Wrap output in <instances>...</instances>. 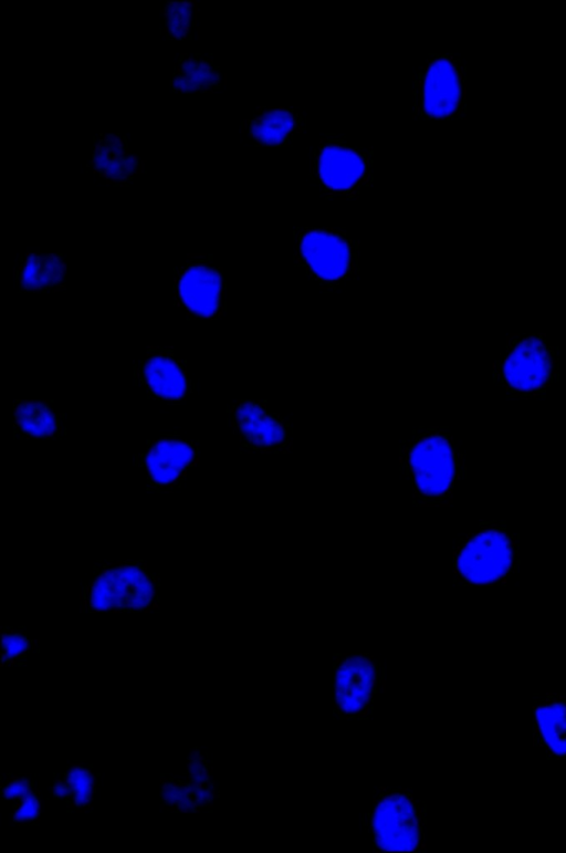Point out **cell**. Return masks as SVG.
<instances>
[{"label": "cell", "instance_id": "cell-1", "mask_svg": "<svg viewBox=\"0 0 566 853\" xmlns=\"http://www.w3.org/2000/svg\"><path fill=\"white\" fill-rule=\"evenodd\" d=\"M399 466L410 479L412 503L419 508L449 507L465 476L463 455L444 426L415 429L400 444Z\"/></svg>", "mask_w": 566, "mask_h": 853}, {"label": "cell", "instance_id": "cell-2", "mask_svg": "<svg viewBox=\"0 0 566 853\" xmlns=\"http://www.w3.org/2000/svg\"><path fill=\"white\" fill-rule=\"evenodd\" d=\"M160 575L146 561H104L81 591V611L147 613L160 607Z\"/></svg>", "mask_w": 566, "mask_h": 853}, {"label": "cell", "instance_id": "cell-3", "mask_svg": "<svg viewBox=\"0 0 566 853\" xmlns=\"http://www.w3.org/2000/svg\"><path fill=\"white\" fill-rule=\"evenodd\" d=\"M557 349L545 333L524 332L506 336L505 345L492 366L494 385L507 397H545L557 382Z\"/></svg>", "mask_w": 566, "mask_h": 853}, {"label": "cell", "instance_id": "cell-4", "mask_svg": "<svg viewBox=\"0 0 566 853\" xmlns=\"http://www.w3.org/2000/svg\"><path fill=\"white\" fill-rule=\"evenodd\" d=\"M452 560L455 585L504 584L520 564L516 535L504 521H481L458 542Z\"/></svg>", "mask_w": 566, "mask_h": 853}, {"label": "cell", "instance_id": "cell-5", "mask_svg": "<svg viewBox=\"0 0 566 853\" xmlns=\"http://www.w3.org/2000/svg\"><path fill=\"white\" fill-rule=\"evenodd\" d=\"M363 822L377 853L426 850V804L411 788L375 789Z\"/></svg>", "mask_w": 566, "mask_h": 853}, {"label": "cell", "instance_id": "cell-6", "mask_svg": "<svg viewBox=\"0 0 566 853\" xmlns=\"http://www.w3.org/2000/svg\"><path fill=\"white\" fill-rule=\"evenodd\" d=\"M294 261L322 289L331 290L357 275L359 241L332 227L293 230Z\"/></svg>", "mask_w": 566, "mask_h": 853}, {"label": "cell", "instance_id": "cell-7", "mask_svg": "<svg viewBox=\"0 0 566 853\" xmlns=\"http://www.w3.org/2000/svg\"><path fill=\"white\" fill-rule=\"evenodd\" d=\"M373 148L325 134L310 159V176L328 199L357 198L373 183Z\"/></svg>", "mask_w": 566, "mask_h": 853}, {"label": "cell", "instance_id": "cell-8", "mask_svg": "<svg viewBox=\"0 0 566 853\" xmlns=\"http://www.w3.org/2000/svg\"><path fill=\"white\" fill-rule=\"evenodd\" d=\"M332 710L340 720H368L385 691V668L369 653H334Z\"/></svg>", "mask_w": 566, "mask_h": 853}, {"label": "cell", "instance_id": "cell-9", "mask_svg": "<svg viewBox=\"0 0 566 853\" xmlns=\"http://www.w3.org/2000/svg\"><path fill=\"white\" fill-rule=\"evenodd\" d=\"M467 112V75L452 53H431L413 77L415 119H458Z\"/></svg>", "mask_w": 566, "mask_h": 853}, {"label": "cell", "instance_id": "cell-10", "mask_svg": "<svg viewBox=\"0 0 566 853\" xmlns=\"http://www.w3.org/2000/svg\"><path fill=\"white\" fill-rule=\"evenodd\" d=\"M175 269L172 293L176 306L189 319L218 320L226 311L223 269L208 254H188Z\"/></svg>", "mask_w": 566, "mask_h": 853}, {"label": "cell", "instance_id": "cell-11", "mask_svg": "<svg viewBox=\"0 0 566 853\" xmlns=\"http://www.w3.org/2000/svg\"><path fill=\"white\" fill-rule=\"evenodd\" d=\"M200 462L199 441L177 434L149 439L136 455L148 492L171 493L179 489Z\"/></svg>", "mask_w": 566, "mask_h": 853}, {"label": "cell", "instance_id": "cell-12", "mask_svg": "<svg viewBox=\"0 0 566 853\" xmlns=\"http://www.w3.org/2000/svg\"><path fill=\"white\" fill-rule=\"evenodd\" d=\"M228 426L249 452L289 454L293 429L265 401L238 399L227 409Z\"/></svg>", "mask_w": 566, "mask_h": 853}, {"label": "cell", "instance_id": "cell-13", "mask_svg": "<svg viewBox=\"0 0 566 853\" xmlns=\"http://www.w3.org/2000/svg\"><path fill=\"white\" fill-rule=\"evenodd\" d=\"M133 377L147 397L157 402L179 404L191 392L187 361L170 346H148L134 363Z\"/></svg>", "mask_w": 566, "mask_h": 853}, {"label": "cell", "instance_id": "cell-14", "mask_svg": "<svg viewBox=\"0 0 566 853\" xmlns=\"http://www.w3.org/2000/svg\"><path fill=\"white\" fill-rule=\"evenodd\" d=\"M305 128V118L292 106H258L253 116L241 123V133L248 134L262 147H285Z\"/></svg>", "mask_w": 566, "mask_h": 853}, {"label": "cell", "instance_id": "cell-15", "mask_svg": "<svg viewBox=\"0 0 566 853\" xmlns=\"http://www.w3.org/2000/svg\"><path fill=\"white\" fill-rule=\"evenodd\" d=\"M65 435L64 413L51 399H15L13 437L18 440H59Z\"/></svg>", "mask_w": 566, "mask_h": 853}, {"label": "cell", "instance_id": "cell-16", "mask_svg": "<svg viewBox=\"0 0 566 853\" xmlns=\"http://www.w3.org/2000/svg\"><path fill=\"white\" fill-rule=\"evenodd\" d=\"M17 288L25 293L66 290V263L61 253H25L13 268Z\"/></svg>", "mask_w": 566, "mask_h": 853}, {"label": "cell", "instance_id": "cell-17", "mask_svg": "<svg viewBox=\"0 0 566 853\" xmlns=\"http://www.w3.org/2000/svg\"><path fill=\"white\" fill-rule=\"evenodd\" d=\"M547 698L541 705L533 706L538 745L547 749L549 757L566 759V699Z\"/></svg>", "mask_w": 566, "mask_h": 853}, {"label": "cell", "instance_id": "cell-18", "mask_svg": "<svg viewBox=\"0 0 566 853\" xmlns=\"http://www.w3.org/2000/svg\"><path fill=\"white\" fill-rule=\"evenodd\" d=\"M34 641L28 639L24 633L8 628L2 633V662L24 657L31 648Z\"/></svg>", "mask_w": 566, "mask_h": 853}, {"label": "cell", "instance_id": "cell-19", "mask_svg": "<svg viewBox=\"0 0 566 853\" xmlns=\"http://www.w3.org/2000/svg\"><path fill=\"white\" fill-rule=\"evenodd\" d=\"M196 29H197V30H196V39H197V40H200V33H201V30H200V28H199V27H197Z\"/></svg>", "mask_w": 566, "mask_h": 853}, {"label": "cell", "instance_id": "cell-20", "mask_svg": "<svg viewBox=\"0 0 566 853\" xmlns=\"http://www.w3.org/2000/svg\"><path fill=\"white\" fill-rule=\"evenodd\" d=\"M181 72H182V67L181 66H177L176 67L177 75H181Z\"/></svg>", "mask_w": 566, "mask_h": 853}, {"label": "cell", "instance_id": "cell-21", "mask_svg": "<svg viewBox=\"0 0 566 853\" xmlns=\"http://www.w3.org/2000/svg\"><path fill=\"white\" fill-rule=\"evenodd\" d=\"M222 81H223V84L226 85V84H227V73H223V79H222Z\"/></svg>", "mask_w": 566, "mask_h": 853}, {"label": "cell", "instance_id": "cell-22", "mask_svg": "<svg viewBox=\"0 0 566 853\" xmlns=\"http://www.w3.org/2000/svg\"><path fill=\"white\" fill-rule=\"evenodd\" d=\"M113 181L109 179H106V185H111Z\"/></svg>", "mask_w": 566, "mask_h": 853}]
</instances>
